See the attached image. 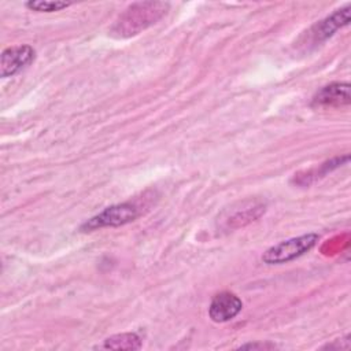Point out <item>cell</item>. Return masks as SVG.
<instances>
[{
    "mask_svg": "<svg viewBox=\"0 0 351 351\" xmlns=\"http://www.w3.org/2000/svg\"><path fill=\"white\" fill-rule=\"evenodd\" d=\"M170 4L165 1H138L130 4L115 21L111 34L119 38L136 36L162 19Z\"/></svg>",
    "mask_w": 351,
    "mask_h": 351,
    "instance_id": "obj_1",
    "label": "cell"
},
{
    "mask_svg": "<svg viewBox=\"0 0 351 351\" xmlns=\"http://www.w3.org/2000/svg\"><path fill=\"white\" fill-rule=\"evenodd\" d=\"M318 240L319 234L307 233L280 241L263 252L262 261L266 265H281L291 262L308 252L318 243Z\"/></svg>",
    "mask_w": 351,
    "mask_h": 351,
    "instance_id": "obj_2",
    "label": "cell"
},
{
    "mask_svg": "<svg viewBox=\"0 0 351 351\" xmlns=\"http://www.w3.org/2000/svg\"><path fill=\"white\" fill-rule=\"evenodd\" d=\"M137 206L132 203L112 204L81 225L82 232H92L101 228H117L134 221L138 217Z\"/></svg>",
    "mask_w": 351,
    "mask_h": 351,
    "instance_id": "obj_3",
    "label": "cell"
},
{
    "mask_svg": "<svg viewBox=\"0 0 351 351\" xmlns=\"http://www.w3.org/2000/svg\"><path fill=\"white\" fill-rule=\"evenodd\" d=\"M36 52L30 45H14L5 48L0 55L1 78L12 77L26 69L34 60Z\"/></svg>",
    "mask_w": 351,
    "mask_h": 351,
    "instance_id": "obj_4",
    "label": "cell"
},
{
    "mask_svg": "<svg viewBox=\"0 0 351 351\" xmlns=\"http://www.w3.org/2000/svg\"><path fill=\"white\" fill-rule=\"evenodd\" d=\"M243 308L241 299L232 293V292H219L217 293L210 306H208V315L214 322L222 324L233 319Z\"/></svg>",
    "mask_w": 351,
    "mask_h": 351,
    "instance_id": "obj_5",
    "label": "cell"
},
{
    "mask_svg": "<svg viewBox=\"0 0 351 351\" xmlns=\"http://www.w3.org/2000/svg\"><path fill=\"white\" fill-rule=\"evenodd\" d=\"M351 103V86L348 82H333L321 88L313 97L314 107H343Z\"/></svg>",
    "mask_w": 351,
    "mask_h": 351,
    "instance_id": "obj_6",
    "label": "cell"
},
{
    "mask_svg": "<svg viewBox=\"0 0 351 351\" xmlns=\"http://www.w3.org/2000/svg\"><path fill=\"white\" fill-rule=\"evenodd\" d=\"M350 11H351V8H350V5H347L341 10L335 11L332 15L326 16L325 19H322L321 22L314 25L310 32L313 43L314 44L321 43V41L329 38L330 36H333L336 30L347 26L350 23Z\"/></svg>",
    "mask_w": 351,
    "mask_h": 351,
    "instance_id": "obj_7",
    "label": "cell"
},
{
    "mask_svg": "<svg viewBox=\"0 0 351 351\" xmlns=\"http://www.w3.org/2000/svg\"><path fill=\"white\" fill-rule=\"evenodd\" d=\"M141 347V337L134 332L118 333L107 337L100 348L106 350H138Z\"/></svg>",
    "mask_w": 351,
    "mask_h": 351,
    "instance_id": "obj_8",
    "label": "cell"
},
{
    "mask_svg": "<svg viewBox=\"0 0 351 351\" xmlns=\"http://www.w3.org/2000/svg\"><path fill=\"white\" fill-rule=\"evenodd\" d=\"M29 10L37 12H55L71 5L70 1H60V0H30L25 4Z\"/></svg>",
    "mask_w": 351,
    "mask_h": 351,
    "instance_id": "obj_9",
    "label": "cell"
},
{
    "mask_svg": "<svg viewBox=\"0 0 351 351\" xmlns=\"http://www.w3.org/2000/svg\"><path fill=\"white\" fill-rule=\"evenodd\" d=\"M240 348L243 350H271V348H276L274 344H270V343H248V344H243L240 346Z\"/></svg>",
    "mask_w": 351,
    "mask_h": 351,
    "instance_id": "obj_10",
    "label": "cell"
}]
</instances>
